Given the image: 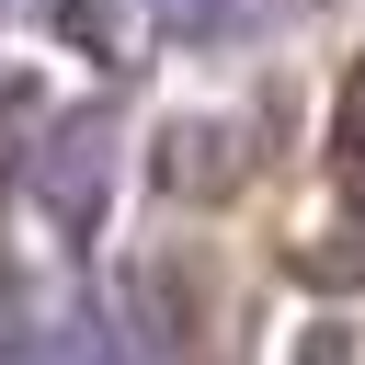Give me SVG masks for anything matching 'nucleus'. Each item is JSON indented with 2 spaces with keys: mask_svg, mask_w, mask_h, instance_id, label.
Listing matches in <instances>:
<instances>
[{
  "mask_svg": "<svg viewBox=\"0 0 365 365\" xmlns=\"http://www.w3.org/2000/svg\"><path fill=\"white\" fill-rule=\"evenodd\" d=\"M0 365H103L91 308L57 285H0Z\"/></svg>",
  "mask_w": 365,
  "mask_h": 365,
  "instance_id": "f257e3e1",
  "label": "nucleus"
},
{
  "mask_svg": "<svg viewBox=\"0 0 365 365\" xmlns=\"http://www.w3.org/2000/svg\"><path fill=\"white\" fill-rule=\"evenodd\" d=\"M103 182H114V137H103V125H57L46 160H34L46 217H57V228H91V217H103Z\"/></svg>",
  "mask_w": 365,
  "mask_h": 365,
  "instance_id": "f03ea898",
  "label": "nucleus"
},
{
  "mask_svg": "<svg viewBox=\"0 0 365 365\" xmlns=\"http://www.w3.org/2000/svg\"><path fill=\"white\" fill-rule=\"evenodd\" d=\"M148 11H160L171 34H251V11H262V0H148Z\"/></svg>",
  "mask_w": 365,
  "mask_h": 365,
  "instance_id": "7ed1b4c3",
  "label": "nucleus"
}]
</instances>
